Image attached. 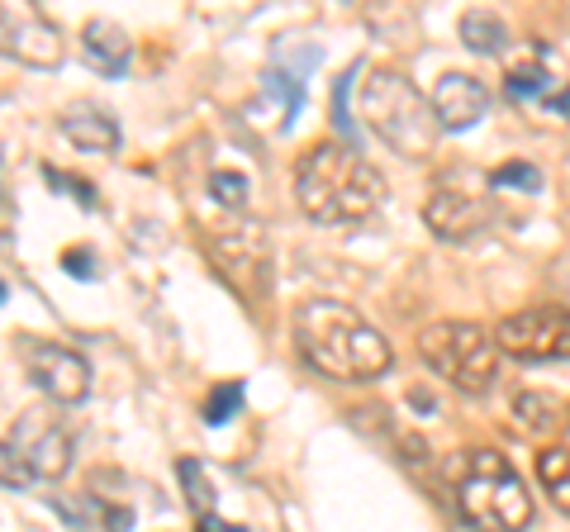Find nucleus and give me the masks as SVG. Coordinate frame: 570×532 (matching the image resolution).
Masks as SVG:
<instances>
[{"instance_id": "1", "label": "nucleus", "mask_w": 570, "mask_h": 532, "mask_svg": "<svg viewBox=\"0 0 570 532\" xmlns=\"http://www.w3.org/2000/svg\"><path fill=\"white\" fill-rule=\"evenodd\" d=\"M291 338L305 366L328 381L366 385L395 366V347L385 343V333L343 299H305L291 318Z\"/></svg>"}, {"instance_id": "2", "label": "nucleus", "mask_w": 570, "mask_h": 532, "mask_svg": "<svg viewBox=\"0 0 570 532\" xmlns=\"http://www.w3.org/2000/svg\"><path fill=\"white\" fill-rule=\"evenodd\" d=\"M295 205L314 224H362L385 205V176L347 144H309L295 162Z\"/></svg>"}, {"instance_id": "3", "label": "nucleus", "mask_w": 570, "mask_h": 532, "mask_svg": "<svg viewBox=\"0 0 570 532\" xmlns=\"http://www.w3.org/2000/svg\"><path fill=\"white\" fill-rule=\"evenodd\" d=\"M362 119L371 124V134L381 138L385 148H395L409 162H428L438 152V134L442 124L433 115V100H428L404 72H371L362 86Z\"/></svg>"}, {"instance_id": "4", "label": "nucleus", "mask_w": 570, "mask_h": 532, "mask_svg": "<svg viewBox=\"0 0 570 532\" xmlns=\"http://www.w3.org/2000/svg\"><path fill=\"white\" fill-rule=\"evenodd\" d=\"M456 504L480 532H528L532 500L504 452L475 447L456 456Z\"/></svg>"}, {"instance_id": "5", "label": "nucleus", "mask_w": 570, "mask_h": 532, "mask_svg": "<svg viewBox=\"0 0 570 532\" xmlns=\"http://www.w3.org/2000/svg\"><path fill=\"white\" fill-rule=\"evenodd\" d=\"M419 357L461 395H485L499 376V343L471 318H438L419 328Z\"/></svg>"}, {"instance_id": "6", "label": "nucleus", "mask_w": 570, "mask_h": 532, "mask_svg": "<svg viewBox=\"0 0 570 532\" xmlns=\"http://www.w3.org/2000/svg\"><path fill=\"white\" fill-rule=\"evenodd\" d=\"M205 253L219 266V276L234 286L243 299L266 295V272H272V253H266V234L257 219L234 215L228 224H214L205 234Z\"/></svg>"}, {"instance_id": "7", "label": "nucleus", "mask_w": 570, "mask_h": 532, "mask_svg": "<svg viewBox=\"0 0 570 532\" xmlns=\"http://www.w3.org/2000/svg\"><path fill=\"white\" fill-rule=\"evenodd\" d=\"M14 357H20L24 376L43 390L52 404H81L91 395V366L77 347L33 338V333H14Z\"/></svg>"}, {"instance_id": "8", "label": "nucleus", "mask_w": 570, "mask_h": 532, "mask_svg": "<svg viewBox=\"0 0 570 532\" xmlns=\"http://www.w3.org/2000/svg\"><path fill=\"white\" fill-rule=\"evenodd\" d=\"M423 219L442 243H466V238H480L494 224V200L480 190V181H466L461 171H452L428 190Z\"/></svg>"}, {"instance_id": "9", "label": "nucleus", "mask_w": 570, "mask_h": 532, "mask_svg": "<svg viewBox=\"0 0 570 532\" xmlns=\"http://www.w3.org/2000/svg\"><path fill=\"white\" fill-rule=\"evenodd\" d=\"M494 343L513 362H566L570 357V309L561 305L519 309V314L499 318Z\"/></svg>"}, {"instance_id": "10", "label": "nucleus", "mask_w": 570, "mask_h": 532, "mask_svg": "<svg viewBox=\"0 0 570 532\" xmlns=\"http://www.w3.org/2000/svg\"><path fill=\"white\" fill-rule=\"evenodd\" d=\"M10 447L29 461L33 481H62V475L71 471V433H67V423L48 410V404L24 410L20 418H14Z\"/></svg>"}, {"instance_id": "11", "label": "nucleus", "mask_w": 570, "mask_h": 532, "mask_svg": "<svg viewBox=\"0 0 570 532\" xmlns=\"http://www.w3.org/2000/svg\"><path fill=\"white\" fill-rule=\"evenodd\" d=\"M0 52L24 67H58L62 29L39 6H0Z\"/></svg>"}, {"instance_id": "12", "label": "nucleus", "mask_w": 570, "mask_h": 532, "mask_svg": "<svg viewBox=\"0 0 570 532\" xmlns=\"http://www.w3.org/2000/svg\"><path fill=\"white\" fill-rule=\"evenodd\" d=\"M428 100H433V115L442 124V134H466L490 110V86L480 77H466V72H448L433 86Z\"/></svg>"}, {"instance_id": "13", "label": "nucleus", "mask_w": 570, "mask_h": 532, "mask_svg": "<svg viewBox=\"0 0 570 532\" xmlns=\"http://www.w3.org/2000/svg\"><path fill=\"white\" fill-rule=\"evenodd\" d=\"M509 414L519 423V433L528 442H538V447H561V437L570 433V400L551 395V390H523V395H513Z\"/></svg>"}, {"instance_id": "14", "label": "nucleus", "mask_w": 570, "mask_h": 532, "mask_svg": "<svg viewBox=\"0 0 570 532\" xmlns=\"http://www.w3.org/2000/svg\"><path fill=\"white\" fill-rule=\"evenodd\" d=\"M299 105H305V86H299V77L272 67V72H262V81H257V96H253V105H247V124H262L266 134H285L295 124Z\"/></svg>"}, {"instance_id": "15", "label": "nucleus", "mask_w": 570, "mask_h": 532, "mask_svg": "<svg viewBox=\"0 0 570 532\" xmlns=\"http://www.w3.org/2000/svg\"><path fill=\"white\" fill-rule=\"evenodd\" d=\"M58 129H62L67 144L81 148V152H96V157L119 152V119L105 110V105H96V100H71V105H62Z\"/></svg>"}, {"instance_id": "16", "label": "nucleus", "mask_w": 570, "mask_h": 532, "mask_svg": "<svg viewBox=\"0 0 570 532\" xmlns=\"http://www.w3.org/2000/svg\"><path fill=\"white\" fill-rule=\"evenodd\" d=\"M81 52H86V62H91L105 81H119L124 72H129L134 39L115 20H91L81 29Z\"/></svg>"}, {"instance_id": "17", "label": "nucleus", "mask_w": 570, "mask_h": 532, "mask_svg": "<svg viewBox=\"0 0 570 532\" xmlns=\"http://www.w3.org/2000/svg\"><path fill=\"white\" fill-rule=\"evenodd\" d=\"M461 43L480 52V58H499L513 39H509V24L494 10H466L461 14Z\"/></svg>"}, {"instance_id": "18", "label": "nucleus", "mask_w": 570, "mask_h": 532, "mask_svg": "<svg viewBox=\"0 0 570 532\" xmlns=\"http://www.w3.org/2000/svg\"><path fill=\"white\" fill-rule=\"evenodd\" d=\"M538 481L551 494V504L570 513V447H542L538 452Z\"/></svg>"}, {"instance_id": "19", "label": "nucleus", "mask_w": 570, "mask_h": 532, "mask_svg": "<svg viewBox=\"0 0 570 532\" xmlns=\"http://www.w3.org/2000/svg\"><path fill=\"white\" fill-rule=\"evenodd\" d=\"M551 91H557V86H551V72H547L542 58H528L519 67H509V77H504V96L513 105H528V100L551 96Z\"/></svg>"}, {"instance_id": "20", "label": "nucleus", "mask_w": 570, "mask_h": 532, "mask_svg": "<svg viewBox=\"0 0 570 532\" xmlns=\"http://www.w3.org/2000/svg\"><path fill=\"white\" fill-rule=\"evenodd\" d=\"M176 481H181V494H186V504L195 509V519H209L214 513V485H209V475L200 471V461L195 456L176 461Z\"/></svg>"}, {"instance_id": "21", "label": "nucleus", "mask_w": 570, "mask_h": 532, "mask_svg": "<svg viewBox=\"0 0 570 532\" xmlns=\"http://www.w3.org/2000/svg\"><path fill=\"white\" fill-rule=\"evenodd\" d=\"M238 410H243V385H238V381H224V385L209 390V400H205V423H209V428H219V423H228Z\"/></svg>"}, {"instance_id": "22", "label": "nucleus", "mask_w": 570, "mask_h": 532, "mask_svg": "<svg viewBox=\"0 0 570 532\" xmlns=\"http://www.w3.org/2000/svg\"><path fill=\"white\" fill-rule=\"evenodd\" d=\"M490 186H494V190H523V195H538V190H542V171L532 167V162H509V167L490 171Z\"/></svg>"}, {"instance_id": "23", "label": "nucleus", "mask_w": 570, "mask_h": 532, "mask_svg": "<svg viewBox=\"0 0 570 532\" xmlns=\"http://www.w3.org/2000/svg\"><path fill=\"white\" fill-rule=\"evenodd\" d=\"M209 195L219 200L224 209H243L247 195H253V186H247L243 171H209Z\"/></svg>"}, {"instance_id": "24", "label": "nucleus", "mask_w": 570, "mask_h": 532, "mask_svg": "<svg viewBox=\"0 0 570 532\" xmlns=\"http://www.w3.org/2000/svg\"><path fill=\"white\" fill-rule=\"evenodd\" d=\"M43 181L52 186V190H67L71 200H77L81 209H96L100 205V195H96V186L91 181H81V176H71V171H58V167H43Z\"/></svg>"}, {"instance_id": "25", "label": "nucleus", "mask_w": 570, "mask_h": 532, "mask_svg": "<svg viewBox=\"0 0 570 532\" xmlns=\"http://www.w3.org/2000/svg\"><path fill=\"white\" fill-rule=\"evenodd\" d=\"M33 485V471L29 461L10 447V442H0V490H29Z\"/></svg>"}, {"instance_id": "26", "label": "nucleus", "mask_w": 570, "mask_h": 532, "mask_svg": "<svg viewBox=\"0 0 570 532\" xmlns=\"http://www.w3.org/2000/svg\"><path fill=\"white\" fill-rule=\"evenodd\" d=\"M362 77V62H352L347 72H343V81H337V91H333V119H337V129H343L347 138H352V115H347V91H352V81Z\"/></svg>"}, {"instance_id": "27", "label": "nucleus", "mask_w": 570, "mask_h": 532, "mask_svg": "<svg viewBox=\"0 0 570 532\" xmlns=\"http://www.w3.org/2000/svg\"><path fill=\"white\" fill-rule=\"evenodd\" d=\"M62 266H67V272L77 276V280H96V276H100V262H96L91 247H67V253H62Z\"/></svg>"}, {"instance_id": "28", "label": "nucleus", "mask_w": 570, "mask_h": 532, "mask_svg": "<svg viewBox=\"0 0 570 532\" xmlns=\"http://www.w3.org/2000/svg\"><path fill=\"white\" fill-rule=\"evenodd\" d=\"M105 532H129L134 528V509H100Z\"/></svg>"}, {"instance_id": "29", "label": "nucleus", "mask_w": 570, "mask_h": 532, "mask_svg": "<svg viewBox=\"0 0 570 532\" xmlns=\"http://www.w3.org/2000/svg\"><path fill=\"white\" fill-rule=\"evenodd\" d=\"M48 509H52V513H62V519H67V523H77V528L86 523V513H81L77 504H71L67 494H52V500H48Z\"/></svg>"}, {"instance_id": "30", "label": "nucleus", "mask_w": 570, "mask_h": 532, "mask_svg": "<svg viewBox=\"0 0 570 532\" xmlns=\"http://www.w3.org/2000/svg\"><path fill=\"white\" fill-rule=\"evenodd\" d=\"M195 532H247V528H238V523H224L219 513H209V519L195 523Z\"/></svg>"}, {"instance_id": "31", "label": "nucleus", "mask_w": 570, "mask_h": 532, "mask_svg": "<svg viewBox=\"0 0 570 532\" xmlns=\"http://www.w3.org/2000/svg\"><path fill=\"white\" fill-rule=\"evenodd\" d=\"M547 110H557V115L570 119V86H557V91L547 96Z\"/></svg>"}, {"instance_id": "32", "label": "nucleus", "mask_w": 570, "mask_h": 532, "mask_svg": "<svg viewBox=\"0 0 570 532\" xmlns=\"http://www.w3.org/2000/svg\"><path fill=\"white\" fill-rule=\"evenodd\" d=\"M0 305H6V280H0Z\"/></svg>"}]
</instances>
